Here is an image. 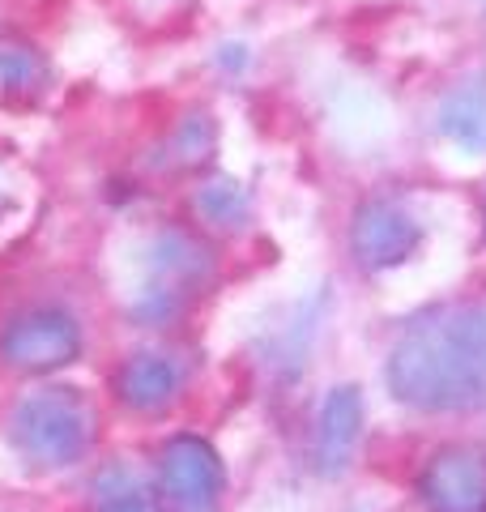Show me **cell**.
<instances>
[{
    "mask_svg": "<svg viewBox=\"0 0 486 512\" xmlns=\"http://www.w3.org/2000/svg\"><path fill=\"white\" fill-rule=\"evenodd\" d=\"M209 274V252L180 231H167L150 252V286H145V312L162 316L188 299L192 286Z\"/></svg>",
    "mask_w": 486,
    "mask_h": 512,
    "instance_id": "obj_7",
    "label": "cell"
},
{
    "mask_svg": "<svg viewBox=\"0 0 486 512\" xmlns=\"http://www.w3.org/2000/svg\"><path fill=\"white\" fill-rule=\"evenodd\" d=\"M363 436V393L354 384H342L324 397L320 419H316V440H312V461L316 474L337 478L350 470L354 448Z\"/></svg>",
    "mask_w": 486,
    "mask_h": 512,
    "instance_id": "obj_8",
    "label": "cell"
},
{
    "mask_svg": "<svg viewBox=\"0 0 486 512\" xmlns=\"http://www.w3.org/2000/svg\"><path fill=\"white\" fill-rule=\"evenodd\" d=\"M418 495L431 512H486V453L474 444H448L427 457Z\"/></svg>",
    "mask_w": 486,
    "mask_h": 512,
    "instance_id": "obj_5",
    "label": "cell"
},
{
    "mask_svg": "<svg viewBox=\"0 0 486 512\" xmlns=\"http://www.w3.org/2000/svg\"><path fill=\"white\" fill-rule=\"evenodd\" d=\"M423 244V227L393 201H367L350 222V252L363 269H393Z\"/></svg>",
    "mask_w": 486,
    "mask_h": 512,
    "instance_id": "obj_6",
    "label": "cell"
},
{
    "mask_svg": "<svg viewBox=\"0 0 486 512\" xmlns=\"http://www.w3.org/2000/svg\"><path fill=\"white\" fill-rule=\"evenodd\" d=\"M47 86V60L30 43L0 39V99H35Z\"/></svg>",
    "mask_w": 486,
    "mask_h": 512,
    "instance_id": "obj_11",
    "label": "cell"
},
{
    "mask_svg": "<svg viewBox=\"0 0 486 512\" xmlns=\"http://www.w3.org/2000/svg\"><path fill=\"white\" fill-rule=\"evenodd\" d=\"M197 210L205 222H214V227H239V222L248 218V197H243L231 180H209L197 192Z\"/></svg>",
    "mask_w": 486,
    "mask_h": 512,
    "instance_id": "obj_13",
    "label": "cell"
},
{
    "mask_svg": "<svg viewBox=\"0 0 486 512\" xmlns=\"http://www.w3.org/2000/svg\"><path fill=\"white\" fill-rule=\"evenodd\" d=\"M440 133L465 154H486V73L465 77L461 86H452L444 94L440 111Z\"/></svg>",
    "mask_w": 486,
    "mask_h": 512,
    "instance_id": "obj_10",
    "label": "cell"
},
{
    "mask_svg": "<svg viewBox=\"0 0 486 512\" xmlns=\"http://www.w3.org/2000/svg\"><path fill=\"white\" fill-rule=\"evenodd\" d=\"M99 500H94V512H162L158 495L141 483V478L128 470V466H116L99 478Z\"/></svg>",
    "mask_w": 486,
    "mask_h": 512,
    "instance_id": "obj_12",
    "label": "cell"
},
{
    "mask_svg": "<svg viewBox=\"0 0 486 512\" xmlns=\"http://www.w3.org/2000/svg\"><path fill=\"white\" fill-rule=\"evenodd\" d=\"M384 380L410 410L486 406V308H440L414 320L388 355Z\"/></svg>",
    "mask_w": 486,
    "mask_h": 512,
    "instance_id": "obj_1",
    "label": "cell"
},
{
    "mask_svg": "<svg viewBox=\"0 0 486 512\" xmlns=\"http://www.w3.org/2000/svg\"><path fill=\"white\" fill-rule=\"evenodd\" d=\"M222 461L201 436H175L158 453V504L167 512H218L222 508Z\"/></svg>",
    "mask_w": 486,
    "mask_h": 512,
    "instance_id": "obj_3",
    "label": "cell"
},
{
    "mask_svg": "<svg viewBox=\"0 0 486 512\" xmlns=\"http://www.w3.org/2000/svg\"><path fill=\"white\" fill-rule=\"evenodd\" d=\"M94 444V406L77 389H39L13 410V448L39 470L77 466Z\"/></svg>",
    "mask_w": 486,
    "mask_h": 512,
    "instance_id": "obj_2",
    "label": "cell"
},
{
    "mask_svg": "<svg viewBox=\"0 0 486 512\" xmlns=\"http://www.w3.org/2000/svg\"><path fill=\"white\" fill-rule=\"evenodd\" d=\"M81 355V329L69 312L60 308H22L0 329V359L18 372L43 376L56 367L73 363Z\"/></svg>",
    "mask_w": 486,
    "mask_h": 512,
    "instance_id": "obj_4",
    "label": "cell"
},
{
    "mask_svg": "<svg viewBox=\"0 0 486 512\" xmlns=\"http://www.w3.org/2000/svg\"><path fill=\"white\" fill-rule=\"evenodd\" d=\"M180 384H184L180 363H171L167 355H133L116 372L120 402L137 414H162L167 406H175Z\"/></svg>",
    "mask_w": 486,
    "mask_h": 512,
    "instance_id": "obj_9",
    "label": "cell"
}]
</instances>
